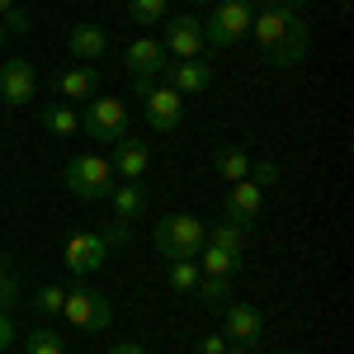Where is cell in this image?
Segmentation results:
<instances>
[{
  "label": "cell",
  "mask_w": 354,
  "mask_h": 354,
  "mask_svg": "<svg viewBox=\"0 0 354 354\" xmlns=\"http://www.w3.org/2000/svg\"><path fill=\"white\" fill-rule=\"evenodd\" d=\"M194 293H198V302H203V307H213V312H222V307L232 302V283H227V279H213V274H203Z\"/></svg>",
  "instance_id": "obj_24"
},
{
  "label": "cell",
  "mask_w": 354,
  "mask_h": 354,
  "mask_svg": "<svg viewBox=\"0 0 354 354\" xmlns=\"http://www.w3.org/2000/svg\"><path fill=\"white\" fill-rule=\"evenodd\" d=\"M66 53L76 57V62H100V57L109 53V38H104L100 24H71L66 28Z\"/></svg>",
  "instance_id": "obj_17"
},
{
  "label": "cell",
  "mask_w": 354,
  "mask_h": 354,
  "mask_svg": "<svg viewBox=\"0 0 354 354\" xmlns=\"http://www.w3.org/2000/svg\"><path fill=\"white\" fill-rule=\"evenodd\" d=\"M104 241H109V245H128V222H118V218H113V232L104 236Z\"/></svg>",
  "instance_id": "obj_34"
},
{
  "label": "cell",
  "mask_w": 354,
  "mask_h": 354,
  "mask_svg": "<svg viewBox=\"0 0 354 354\" xmlns=\"http://www.w3.org/2000/svg\"><path fill=\"white\" fill-rule=\"evenodd\" d=\"M128 15L137 28H156L165 19V0H128Z\"/></svg>",
  "instance_id": "obj_27"
},
{
  "label": "cell",
  "mask_w": 354,
  "mask_h": 354,
  "mask_svg": "<svg viewBox=\"0 0 354 354\" xmlns=\"http://www.w3.org/2000/svg\"><path fill=\"white\" fill-rule=\"evenodd\" d=\"M15 345V322H10V312H0V354Z\"/></svg>",
  "instance_id": "obj_33"
},
{
  "label": "cell",
  "mask_w": 354,
  "mask_h": 354,
  "mask_svg": "<svg viewBox=\"0 0 354 354\" xmlns=\"http://www.w3.org/2000/svg\"><path fill=\"white\" fill-rule=\"evenodd\" d=\"M24 354H66V340H62L57 330L38 326V330H28V335H24Z\"/></svg>",
  "instance_id": "obj_26"
},
{
  "label": "cell",
  "mask_w": 354,
  "mask_h": 354,
  "mask_svg": "<svg viewBox=\"0 0 354 354\" xmlns=\"http://www.w3.org/2000/svg\"><path fill=\"white\" fill-rule=\"evenodd\" d=\"M260 208H265V189L255 185V180H236V185H227V203H222V218L236 222L241 232L255 227L260 218Z\"/></svg>",
  "instance_id": "obj_8"
},
{
  "label": "cell",
  "mask_w": 354,
  "mask_h": 354,
  "mask_svg": "<svg viewBox=\"0 0 354 354\" xmlns=\"http://www.w3.org/2000/svg\"><path fill=\"white\" fill-rule=\"evenodd\" d=\"M81 133L90 142H118V137H128V104L123 100H113V95H95V100H85L81 109Z\"/></svg>",
  "instance_id": "obj_4"
},
{
  "label": "cell",
  "mask_w": 354,
  "mask_h": 354,
  "mask_svg": "<svg viewBox=\"0 0 354 354\" xmlns=\"http://www.w3.org/2000/svg\"><path fill=\"white\" fill-rule=\"evenodd\" d=\"M245 236H250V232H241L236 222H227V218H218V222H213V232H208V241L222 245V250H232V255H241V250H245Z\"/></svg>",
  "instance_id": "obj_25"
},
{
  "label": "cell",
  "mask_w": 354,
  "mask_h": 354,
  "mask_svg": "<svg viewBox=\"0 0 354 354\" xmlns=\"http://www.w3.org/2000/svg\"><path fill=\"white\" fill-rule=\"evenodd\" d=\"M62 317L71 322L76 330H109L113 326V302L100 293V288H90V283H71L66 288V302H62Z\"/></svg>",
  "instance_id": "obj_3"
},
{
  "label": "cell",
  "mask_w": 354,
  "mask_h": 354,
  "mask_svg": "<svg viewBox=\"0 0 354 354\" xmlns=\"http://www.w3.org/2000/svg\"><path fill=\"white\" fill-rule=\"evenodd\" d=\"M161 48L170 62H189V57H203V24L194 15H175V19H161Z\"/></svg>",
  "instance_id": "obj_7"
},
{
  "label": "cell",
  "mask_w": 354,
  "mask_h": 354,
  "mask_svg": "<svg viewBox=\"0 0 354 354\" xmlns=\"http://www.w3.org/2000/svg\"><path fill=\"white\" fill-rule=\"evenodd\" d=\"M222 312H227V326H222V335H227L232 345H255V340L265 335V317H260L250 302H236V298H232Z\"/></svg>",
  "instance_id": "obj_13"
},
{
  "label": "cell",
  "mask_w": 354,
  "mask_h": 354,
  "mask_svg": "<svg viewBox=\"0 0 354 354\" xmlns=\"http://www.w3.org/2000/svg\"><path fill=\"white\" fill-rule=\"evenodd\" d=\"M213 165H218V180H227V185H236V180H250V151L245 147H236V142H222L218 151H213Z\"/></svg>",
  "instance_id": "obj_20"
},
{
  "label": "cell",
  "mask_w": 354,
  "mask_h": 354,
  "mask_svg": "<svg viewBox=\"0 0 354 354\" xmlns=\"http://www.w3.org/2000/svg\"><path fill=\"white\" fill-rule=\"evenodd\" d=\"M250 10H270V5H279V0H245Z\"/></svg>",
  "instance_id": "obj_37"
},
{
  "label": "cell",
  "mask_w": 354,
  "mask_h": 354,
  "mask_svg": "<svg viewBox=\"0 0 354 354\" xmlns=\"http://www.w3.org/2000/svg\"><path fill=\"white\" fill-rule=\"evenodd\" d=\"M0 24H5V33H28V10H19V5H15V10H5V15H0Z\"/></svg>",
  "instance_id": "obj_31"
},
{
  "label": "cell",
  "mask_w": 354,
  "mask_h": 354,
  "mask_svg": "<svg viewBox=\"0 0 354 354\" xmlns=\"http://www.w3.org/2000/svg\"><path fill=\"white\" fill-rule=\"evenodd\" d=\"M38 123H43L53 137H76V133H81V113L71 109V104H43Z\"/></svg>",
  "instance_id": "obj_22"
},
{
  "label": "cell",
  "mask_w": 354,
  "mask_h": 354,
  "mask_svg": "<svg viewBox=\"0 0 354 354\" xmlns=\"http://www.w3.org/2000/svg\"><path fill=\"white\" fill-rule=\"evenodd\" d=\"M250 15L255 10L245 0H218L213 15L198 19L203 24V48H232V43H241L245 33H250Z\"/></svg>",
  "instance_id": "obj_5"
},
{
  "label": "cell",
  "mask_w": 354,
  "mask_h": 354,
  "mask_svg": "<svg viewBox=\"0 0 354 354\" xmlns=\"http://www.w3.org/2000/svg\"><path fill=\"white\" fill-rule=\"evenodd\" d=\"M53 90H57V100L85 104V100L100 95V71L95 66H62V71H53Z\"/></svg>",
  "instance_id": "obj_14"
},
{
  "label": "cell",
  "mask_w": 354,
  "mask_h": 354,
  "mask_svg": "<svg viewBox=\"0 0 354 354\" xmlns=\"http://www.w3.org/2000/svg\"><path fill=\"white\" fill-rule=\"evenodd\" d=\"M109 165H113L118 180H142L147 165H151V151H147V142H137V137H118V142H113Z\"/></svg>",
  "instance_id": "obj_16"
},
{
  "label": "cell",
  "mask_w": 354,
  "mask_h": 354,
  "mask_svg": "<svg viewBox=\"0 0 354 354\" xmlns=\"http://www.w3.org/2000/svg\"><path fill=\"white\" fill-rule=\"evenodd\" d=\"M109 198H113V218L118 222H133L147 213V185L142 180H118Z\"/></svg>",
  "instance_id": "obj_19"
},
{
  "label": "cell",
  "mask_w": 354,
  "mask_h": 354,
  "mask_svg": "<svg viewBox=\"0 0 354 354\" xmlns=\"http://www.w3.org/2000/svg\"><path fill=\"white\" fill-rule=\"evenodd\" d=\"M15 302H19V279L10 270V255L0 250V312H10Z\"/></svg>",
  "instance_id": "obj_29"
},
{
  "label": "cell",
  "mask_w": 354,
  "mask_h": 354,
  "mask_svg": "<svg viewBox=\"0 0 354 354\" xmlns=\"http://www.w3.org/2000/svg\"><path fill=\"white\" fill-rule=\"evenodd\" d=\"M151 90H156V81H147V76H133V95H137V104H142V100H147Z\"/></svg>",
  "instance_id": "obj_35"
},
{
  "label": "cell",
  "mask_w": 354,
  "mask_h": 354,
  "mask_svg": "<svg viewBox=\"0 0 354 354\" xmlns=\"http://www.w3.org/2000/svg\"><path fill=\"white\" fill-rule=\"evenodd\" d=\"M0 113H5V104H0Z\"/></svg>",
  "instance_id": "obj_44"
},
{
  "label": "cell",
  "mask_w": 354,
  "mask_h": 354,
  "mask_svg": "<svg viewBox=\"0 0 354 354\" xmlns=\"http://www.w3.org/2000/svg\"><path fill=\"white\" fill-rule=\"evenodd\" d=\"M142 104H147V128H151V133H175L180 118H185V95L170 90V85H156Z\"/></svg>",
  "instance_id": "obj_10"
},
{
  "label": "cell",
  "mask_w": 354,
  "mask_h": 354,
  "mask_svg": "<svg viewBox=\"0 0 354 354\" xmlns=\"http://www.w3.org/2000/svg\"><path fill=\"white\" fill-rule=\"evenodd\" d=\"M5 38H10V33H5V24H0V48H5Z\"/></svg>",
  "instance_id": "obj_41"
},
{
  "label": "cell",
  "mask_w": 354,
  "mask_h": 354,
  "mask_svg": "<svg viewBox=\"0 0 354 354\" xmlns=\"http://www.w3.org/2000/svg\"><path fill=\"white\" fill-rule=\"evenodd\" d=\"M151 241H156V250H161L165 260H194L203 250V241H208V227L194 213H170V218L156 222Z\"/></svg>",
  "instance_id": "obj_2"
},
{
  "label": "cell",
  "mask_w": 354,
  "mask_h": 354,
  "mask_svg": "<svg viewBox=\"0 0 354 354\" xmlns=\"http://www.w3.org/2000/svg\"><path fill=\"white\" fill-rule=\"evenodd\" d=\"M279 175H283V170H279L274 161H255V165H250V180H255L260 189H270V185H279Z\"/></svg>",
  "instance_id": "obj_30"
},
{
  "label": "cell",
  "mask_w": 354,
  "mask_h": 354,
  "mask_svg": "<svg viewBox=\"0 0 354 354\" xmlns=\"http://www.w3.org/2000/svg\"><path fill=\"white\" fill-rule=\"evenodd\" d=\"M302 57H307V19H298V24L288 28V38H279L274 48H265V62H270V66H279V71L298 66Z\"/></svg>",
  "instance_id": "obj_18"
},
{
  "label": "cell",
  "mask_w": 354,
  "mask_h": 354,
  "mask_svg": "<svg viewBox=\"0 0 354 354\" xmlns=\"http://www.w3.org/2000/svg\"><path fill=\"white\" fill-rule=\"evenodd\" d=\"M194 5H213V0H194Z\"/></svg>",
  "instance_id": "obj_42"
},
{
  "label": "cell",
  "mask_w": 354,
  "mask_h": 354,
  "mask_svg": "<svg viewBox=\"0 0 354 354\" xmlns=\"http://www.w3.org/2000/svg\"><path fill=\"white\" fill-rule=\"evenodd\" d=\"M62 185L71 198H81V203H100V198H109L113 185H118V175H113L109 156H100V151H81V156H71V161L62 165Z\"/></svg>",
  "instance_id": "obj_1"
},
{
  "label": "cell",
  "mask_w": 354,
  "mask_h": 354,
  "mask_svg": "<svg viewBox=\"0 0 354 354\" xmlns=\"http://www.w3.org/2000/svg\"><path fill=\"white\" fill-rule=\"evenodd\" d=\"M5 10H15V0H0V15H5Z\"/></svg>",
  "instance_id": "obj_40"
},
{
  "label": "cell",
  "mask_w": 354,
  "mask_h": 354,
  "mask_svg": "<svg viewBox=\"0 0 354 354\" xmlns=\"http://www.w3.org/2000/svg\"><path fill=\"white\" fill-rule=\"evenodd\" d=\"M227 354H250V345H227Z\"/></svg>",
  "instance_id": "obj_39"
},
{
  "label": "cell",
  "mask_w": 354,
  "mask_h": 354,
  "mask_svg": "<svg viewBox=\"0 0 354 354\" xmlns=\"http://www.w3.org/2000/svg\"><path fill=\"white\" fill-rule=\"evenodd\" d=\"M161 85L180 90V95H203L213 85V62L203 57H189V62H165L161 66Z\"/></svg>",
  "instance_id": "obj_9"
},
{
  "label": "cell",
  "mask_w": 354,
  "mask_h": 354,
  "mask_svg": "<svg viewBox=\"0 0 354 354\" xmlns=\"http://www.w3.org/2000/svg\"><path fill=\"white\" fill-rule=\"evenodd\" d=\"M279 5H283V10H302L307 0H279Z\"/></svg>",
  "instance_id": "obj_38"
},
{
  "label": "cell",
  "mask_w": 354,
  "mask_h": 354,
  "mask_svg": "<svg viewBox=\"0 0 354 354\" xmlns=\"http://www.w3.org/2000/svg\"><path fill=\"white\" fill-rule=\"evenodd\" d=\"M62 260H66V270L85 279V274H95L104 260H109V241H104V232H71L66 245H62Z\"/></svg>",
  "instance_id": "obj_6"
},
{
  "label": "cell",
  "mask_w": 354,
  "mask_h": 354,
  "mask_svg": "<svg viewBox=\"0 0 354 354\" xmlns=\"http://www.w3.org/2000/svg\"><path fill=\"white\" fill-rule=\"evenodd\" d=\"M109 354H147V350H142V345H137V340H118V345H113Z\"/></svg>",
  "instance_id": "obj_36"
},
{
  "label": "cell",
  "mask_w": 354,
  "mask_h": 354,
  "mask_svg": "<svg viewBox=\"0 0 354 354\" xmlns=\"http://www.w3.org/2000/svg\"><path fill=\"white\" fill-rule=\"evenodd\" d=\"M33 90H38L33 62L10 57V62L0 66V100H5V104H28V100H33Z\"/></svg>",
  "instance_id": "obj_12"
},
{
  "label": "cell",
  "mask_w": 354,
  "mask_h": 354,
  "mask_svg": "<svg viewBox=\"0 0 354 354\" xmlns=\"http://www.w3.org/2000/svg\"><path fill=\"white\" fill-rule=\"evenodd\" d=\"M62 302H66V288H62V283H38V288H33V307H38L43 317H62Z\"/></svg>",
  "instance_id": "obj_28"
},
{
  "label": "cell",
  "mask_w": 354,
  "mask_h": 354,
  "mask_svg": "<svg viewBox=\"0 0 354 354\" xmlns=\"http://www.w3.org/2000/svg\"><path fill=\"white\" fill-rule=\"evenodd\" d=\"M123 62H128V76H147V81H156L170 57H165L161 38H133L128 53H123Z\"/></svg>",
  "instance_id": "obj_15"
},
{
  "label": "cell",
  "mask_w": 354,
  "mask_h": 354,
  "mask_svg": "<svg viewBox=\"0 0 354 354\" xmlns=\"http://www.w3.org/2000/svg\"><path fill=\"white\" fill-rule=\"evenodd\" d=\"M227 345H232V340H227L222 330H213V335H203V340H198V354H227Z\"/></svg>",
  "instance_id": "obj_32"
},
{
  "label": "cell",
  "mask_w": 354,
  "mask_h": 354,
  "mask_svg": "<svg viewBox=\"0 0 354 354\" xmlns=\"http://www.w3.org/2000/svg\"><path fill=\"white\" fill-rule=\"evenodd\" d=\"M298 19H302L298 10H283V5L255 10V15H250V38H255V43H260V53H265V48L279 43V38H288V28L298 24Z\"/></svg>",
  "instance_id": "obj_11"
},
{
  "label": "cell",
  "mask_w": 354,
  "mask_h": 354,
  "mask_svg": "<svg viewBox=\"0 0 354 354\" xmlns=\"http://www.w3.org/2000/svg\"><path fill=\"white\" fill-rule=\"evenodd\" d=\"M283 354H302V350H283Z\"/></svg>",
  "instance_id": "obj_43"
},
{
  "label": "cell",
  "mask_w": 354,
  "mask_h": 354,
  "mask_svg": "<svg viewBox=\"0 0 354 354\" xmlns=\"http://www.w3.org/2000/svg\"><path fill=\"white\" fill-rule=\"evenodd\" d=\"M198 279H203V274H198L194 260H165V283H170L175 293H194Z\"/></svg>",
  "instance_id": "obj_23"
},
{
  "label": "cell",
  "mask_w": 354,
  "mask_h": 354,
  "mask_svg": "<svg viewBox=\"0 0 354 354\" xmlns=\"http://www.w3.org/2000/svg\"><path fill=\"white\" fill-rule=\"evenodd\" d=\"M194 265H198V274H213V279H232V274L241 270V255H232V250H222V245L203 241V250L194 255Z\"/></svg>",
  "instance_id": "obj_21"
}]
</instances>
